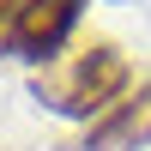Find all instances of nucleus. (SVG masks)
Wrapping results in <instances>:
<instances>
[{
  "instance_id": "39448f33",
  "label": "nucleus",
  "mask_w": 151,
  "mask_h": 151,
  "mask_svg": "<svg viewBox=\"0 0 151 151\" xmlns=\"http://www.w3.org/2000/svg\"><path fill=\"white\" fill-rule=\"evenodd\" d=\"M0 48H6V42H0Z\"/></svg>"
},
{
  "instance_id": "20e7f679",
  "label": "nucleus",
  "mask_w": 151,
  "mask_h": 151,
  "mask_svg": "<svg viewBox=\"0 0 151 151\" xmlns=\"http://www.w3.org/2000/svg\"><path fill=\"white\" fill-rule=\"evenodd\" d=\"M6 6H24V0H6Z\"/></svg>"
},
{
  "instance_id": "f257e3e1",
  "label": "nucleus",
  "mask_w": 151,
  "mask_h": 151,
  "mask_svg": "<svg viewBox=\"0 0 151 151\" xmlns=\"http://www.w3.org/2000/svg\"><path fill=\"white\" fill-rule=\"evenodd\" d=\"M121 85H127V60L115 42H91L36 73V97L60 115H103V109H115Z\"/></svg>"
},
{
  "instance_id": "f03ea898",
  "label": "nucleus",
  "mask_w": 151,
  "mask_h": 151,
  "mask_svg": "<svg viewBox=\"0 0 151 151\" xmlns=\"http://www.w3.org/2000/svg\"><path fill=\"white\" fill-rule=\"evenodd\" d=\"M79 12H85V0H24L18 18H12V48H18L24 60H42V67L60 60Z\"/></svg>"
},
{
  "instance_id": "7ed1b4c3",
  "label": "nucleus",
  "mask_w": 151,
  "mask_h": 151,
  "mask_svg": "<svg viewBox=\"0 0 151 151\" xmlns=\"http://www.w3.org/2000/svg\"><path fill=\"white\" fill-rule=\"evenodd\" d=\"M151 133V91L139 103H121L103 127H91V145H127V139H145Z\"/></svg>"
}]
</instances>
